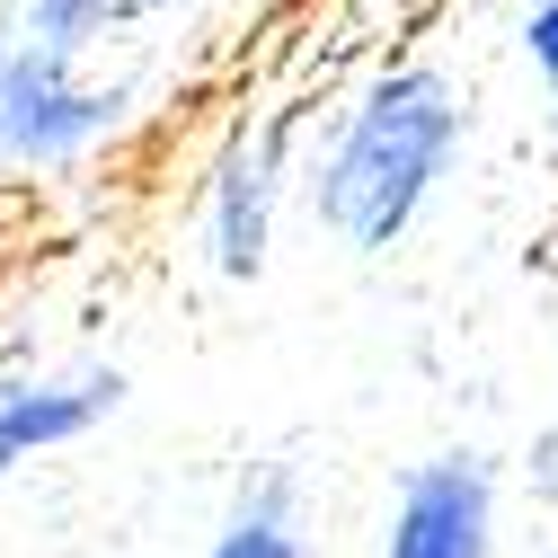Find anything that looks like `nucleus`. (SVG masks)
I'll use <instances>...</instances> for the list:
<instances>
[{"label": "nucleus", "mask_w": 558, "mask_h": 558, "mask_svg": "<svg viewBox=\"0 0 558 558\" xmlns=\"http://www.w3.org/2000/svg\"><path fill=\"white\" fill-rule=\"evenodd\" d=\"M470 160V89L435 53H390L345 81L302 143V214L337 257H390Z\"/></svg>", "instance_id": "nucleus-1"}, {"label": "nucleus", "mask_w": 558, "mask_h": 558, "mask_svg": "<svg viewBox=\"0 0 558 558\" xmlns=\"http://www.w3.org/2000/svg\"><path fill=\"white\" fill-rule=\"evenodd\" d=\"M133 81H98L89 62L36 45L0 19V178H72L124 143Z\"/></svg>", "instance_id": "nucleus-2"}, {"label": "nucleus", "mask_w": 558, "mask_h": 558, "mask_svg": "<svg viewBox=\"0 0 558 558\" xmlns=\"http://www.w3.org/2000/svg\"><path fill=\"white\" fill-rule=\"evenodd\" d=\"M302 195V151H293V124L266 116V124H231L222 151L204 160L195 178V248L214 284H266L275 266V231H284V204Z\"/></svg>", "instance_id": "nucleus-3"}, {"label": "nucleus", "mask_w": 558, "mask_h": 558, "mask_svg": "<svg viewBox=\"0 0 558 558\" xmlns=\"http://www.w3.org/2000/svg\"><path fill=\"white\" fill-rule=\"evenodd\" d=\"M506 541V478L478 444L416 452L373 514V558H497Z\"/></svg>", "instance_id": "nucleus-4"}, {"label": "nucleus", "mask_w": 558, "mask_h": 558, "mask_svg": "<svg viewBox=\"0 0 558 558\" xmlns=\"http://www.w3.org/2000/svg\"><path fill=\"white\" fill-rule=\"evenodd\" d=\"M124 364H0V487L27 461L81 452L124 408Z\"/></svg>", "instance_id": "nucleus-5"}, {"label": "nucleus", "mask_w": 558, "mask_h": 558, "mask_svg": "<svg viewBox=\"0 0 558 558\" xmlns=\"http://www.w3.org/2000/svg\"><path fill=\"white\" fill-rule=\"evenodd\" d=\"M204 558H311V514H302V470L257 461L204 541Z\"/></svg>", "instance_id": "nucleus-6"}, {"label": "nucleus", "mask_w": 558, "mask_h": 558, "mask_svg": "<svg viewBox=\"0 0 558 558\" xmlns=\"http://www.w3.org/2000/svg\"><path fill=\"white\" fill-rule=\"evenodd\" d=\"M0 19L27 27V36H36V45H53V53L89 62V53H107L133 19H143V0H10Z\"/></svg>", "instance_id": "nucleus-7"}, {"label": "nucleus", "mask_w": 558, "mask_h": 558, "mask_svg": "<svg viewBox=\"0 0 558 558\" xmlns=\"http://www.w3.org/2000/svg\"><path fill=\"white\" fill-rule=\"evenodd\" d=\"M514 53H523V72L541 81V107H549V124H558V0H523Z\"/></svg>", "instance_id": "nucleus-8"}]
</instances>
